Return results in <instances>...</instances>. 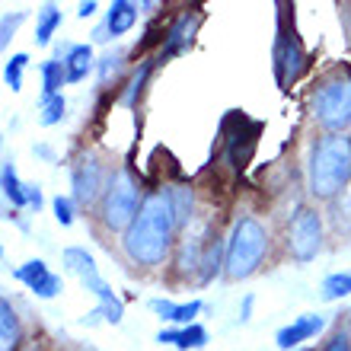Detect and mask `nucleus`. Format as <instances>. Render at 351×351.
<instances>
[{
  "label": "nucleus",
  "instance_id": "1",
  "mask_svg": "<svg viewBox=\"0 0 351 351\" xmlns=\"http://www.w3.org/2000/svg\"><path fill=\"white\" fill-rule=\"evenodd\" d=\"M176 211L169 192L150 195L147 202L141 204V214L134 217L128 230H125V252L131 262L138 265H160L167 259L169 246H173L176 233Z\"/></svg>",
  "mask_w": 351,
  "mask_h": 351
},
{
  "label": "nucleus",
  "instance_id": "2",
  "mask_svg": "<svg viewBox=\"0 0 351 351\" xmlns=\"http://www.w3.org/2000/svg\"><path fill=\"white\" fill-rule=\"evenodd\" d=\"M310 192L316 198H335L351 182V141L323 138L310 154Z\"/></svg>",
  "mask_w": 351,
  "mask_h": 351
},
{
  "label": "nucleus",
  "instance_id": "3",
  "mask_svg": "<svg viewBox=\"0 0 351 351\" xmlns=\"http://www.w3.org/2000/svg\"><path fill=\"white\" fill-rule=\"evenodd\" d=\"M268 246V233L256 217H240L233 223L230 243H227V256H223V271L233 278V281H243L250 278L256 268H259L262 256H265Z\"/></svg>",
  "mask_w": 351,
  "mask_h": 351
},
{
  "label": "nucleus",
  "instance_id": "4",
  "mask_svg": "<svg viewBox=\"0 0 351 351\" xmlns=\"http://www.w3.org/2000/svg\"><path fill=\"white\" fill-rule=\"evenodd\" d=\"M313 115L316 121L329 131H342L351 125V74L335 71L316 86L313 96Z\"/></svg>",
  "mask_w": 351,
  "mask_h": 351
},
{
  "label": "nucleus",
  "instance_id": "5",
  "mask_svg": "<svg viewBox=\"0 0 351 351\" xmlns=\"http://www.w3.org/2000/svg\"><path fill=\"white\" fill-rule=\"evenodd\" d=\"M64 268L67 271H74L80 281L86 285V291H93V294L99 297V313L109 319L112 326L121 323V316H125V306H121V300L115 294H112V287L102 281L99 268H96V262H93V256L86 250H80V246H71V250H64Z\"/></svg>",
  "mask_w": 351,
  "mask_h": 351
},
{
  "label": "nucleus",
  "instance_id": "6",
  "mask_svg": "<svg viewBox=\"0 0 351 351\" xmlns=\"http://www.w3.org/2000/svg\"><path fill=\"white\" fill-rule=\"evenodd\" d=\"M141 202V189L134 182V176L128 169H121V173L112 176L109 189H106V204H102V221L109 230H128L134 217L141 214L138 208Z\"/></svg>",
  "mask_w": 351,
  "mask_h": 351
},
{
  "label": "nucleus",
  "instance_id": "7",
  "mask_svg": "<svg viewBox=\"0 0 351 351\" xmlns=\"http://www.w3.org/2000/svg\"><path fill=\"white\" fill-rule=\"evenodd\" d=\"M319 250H323V221L316 211H300L291 223V256L297 262H310Z\"/></svg>",
  "mask_w": 351,
  "mask_h": 351
},
{
  "label": "nucleus",
  "instance_id": "8",
  "mask_svg": "<svg viewBox=\"0 0 351 351\" xmlns=\"http://www.w3.org/2000/svg\"><path fill=\"white\" fill-rule=\"evenodd\" d=\"M275 67H278V80H281V84H291V80L304 71V51L297 45V38H287V36L278 38Z\"/></svg>",
  "mask_w": 351,
  "mask_h": 351
},
{
  "label": "nucleus",
  "instance_id": "9",
  "mask_svg": "<svg viewBox=\"0 0 351 351\" xmlns=\"http://www.w3.org/2000/svg\"><path fill=\"white\" fill-rule=\"evenodd\" d=\"M99 192H102V167L96 163V160H84V163L74 169V195H77V202L90 204Z\"/></svg>",
  "mask_w": 351,
  "mask_h": 351
},
{
  "label": "nucleus",
  "instance_id": "10",
  "mask_svg": "<svg viewBox=\"0 0 351 351\" xmlns=\"http://www.w3.org/2000/svg\"><path fill=\"white\" fill-rule=\"evenodd\" d=\"M319 329H323V316H300V319H294L291 326H285V329L278 332V348L291 351L294 345L313 339Z\"/></svg>",
  "mask_w": 351,
  "mask_h": 351
},
{
  "label": "nucleus",
  "instance_id": "11",
  "mask_svg": "<svg viewBox=\"0 0 351 351\" xmlns=\"http://www.w3.org/2000/svg\"><path fill=\"white\" fill-rule=\"evenodd\" d=\"M134 23H138V7L128 3V0H115L109 7V13H106V32H109V38L125 36Z\"/></svg>",
  "mask_w": 351,
  "mask_h": 351
},
{
  "label": "nucleus",
  "instance_id": "12",
  "mask_svg": "<svg viewBox=\"0 0 351 351\" xmlns=\"http://www.w3.org/2000/svg\"><path fill=\"white\" fill-rule=\"evenodd\" d=\"M150 310L160 313V319L169 323H192L202 313V300H189V304H173V300H150Z\"/></svg>",
  "mask_w": 351,
  "mask_h": 351
},
{
  "label": "nucleus",
  "instance_id": "13",
  "mask_svg": "<svg viewBox=\"0 0 351 351\" xmlns=\"http://www.w3.org/2000/svg\"><path fill=\"white\" fill-rule=\"evenodd\" d=\"M64 71H67V84H80L86 80V74L93 71V48L90 45H74L64 58Z\"/></svg>",
  "mask_w": 351,
  "mask_h": 351
},
{
  "label": "nucleus",
  "instance_id": "14",
  "mask_svg": "<svg viewBox=\"0 0 351 351\" xmlns=\"http://www.w3.org/2000/svg\"><path fill=\"white\" fill-rule=\"evenodd\" d=\"M19 345V319L13 313L10 300H0V351H16Z\"/></svg>",
  "mask_w": 351,
  "mask_h": 351
},
{
  "label": "nucleus",
  "instance_id": "15",
  "mask_svg": "<svg viewBox=\"0 0 351 351\" xmlns=\"http://www.w3.org/2000/svg\"><path fill=\"white\" fill-rule=\"evenodd\" d=\"M157 342L163 345H176V348H204V342H208V332H204L202 326H189V329H179V332H160Z\"/></svg>",
  "mask_w": 351,
  "mask_h": 351
},
{
  "label": "nucleus",
  "instance_id": "16",
  "mask_svg": "<svg viewBox=\"0 0 351 351\" xmlns=\"http://www.w3.org/2000/svg\"><path fill=\"white\" fill-rule=\"evenodd\" d=\"M58 26H61V10H58L55 3H45V7L38 10V26H36V42L38 45H48Z\"/></svg>",
  "mask_w": 351,
  "mask_h": 351
},
{
  "label": "nucleus",
  "instance_id": "17",
  "mask_svg": "<svg viewBox=\"0 0 351 351\" xmlns=\"http://www.w3.org/2000/svg\"><path fill=\"white\" fill-rule=\"evenodd\" d=\"M42 84H45V96H58V90L67 84V71H64V61H45L42 67Z\"/></svg>",
  "mask_w": 351,
  "mask_h": 351
},
{
  "label": "nucleus",
  "instance_id": "18",
  "mask_svg": "<svg viewBox=\"0 0 351 351\" xmlns=\"http://www.w3.org/2000/svg\"><path fill=\"white\" fill-rule=\"evenodd\" d=\"M3 195H7L13 204H26L29 202V192H26V185L16 179V169H13V163H3Z\"/></svg>",
  "mask_w": 351,
  "mask_h": 351
},
{
  "label": "nucleus",
  "instance_id": "19",
  "mask_svg": "<svg viewBox=\"0 0 351 351\" xmlns=\"http://www.w3.org/2000/svg\"><path fill=\"white\" fill-rule=\"evenodd\" d=\"M48 275H51V271H48V265L42 259H32V262H26L23 268H16V271H13V278H16V281H23V285H29L32 291H36V287L42 285Z\"/></svg>",
  "mask_w": 351,
  "mask_h": 351
},
{
  "label": "nucleus",
  "instance_id": "20",
  "mask_svg": "<svg viewBox=\"0 0 351 351\" xmlns=\"http://www.w3.org/2000/svg\"><path fill=\"white\" fill-rule=\"evenodd\" d=\"M195 23H198V19L189 16V13H185V16H179V23H176L173 29H169V42H167V51H163V55H173V51H179V45L192 38Z\"/></svg>",
  "mask_w": 351,
  "mask_h": 351
},
{
  "label": "nucleus",
  "instance_id": "21",
  "mask_svg": "<svg viewBox=\"0 0 351 351\" xmlns=\"http://www.w3.org/2000/svg\"><path fill=\"white\" fill-rule=\"evenodd\" d=\"M351 294V271H335L323 281V297L326 300H339V297Z\"/></svg>",
  "mask_w": 351,
  "mask_h": 351
},
{
  "label": "nucleus",
  "instance_id": "22",
  "mask_svg": "<svg viewBox=\"0 0 351 351\" xmlns=\"http://www.w3.org/2000/svg\"><path fill=\"white\" fill-rule=\"evenodd\" d=\"M221 271V243H208L202 256V285H208Z\"/></svg>",
  "mask_w": 351,
  "mask_h": 351
},
{
  "label": "nucleus",
  "instance_id": "23",
  "mask_svg": "<svg viewBox=\"0 0 351 351\" xmlns=\"http://www.w3.org/2000/svg\"><path fill=\"white\" fill-rule=\"evenodd\" d=\"M169 198H173L176 223H179V227H185V223H189V217H192V192H189V189H173V192H169Z\"/></svg>",
  "mask_w": 351,
  "mask_h": 351
},
{
  "label": "nucleus",
  "instance_id": "24",
  "mask_svg": "<svg viewBox=\"0 0 351 351\" xmlns=\"http://www.w3.org/2000/svg\"><path fill=\"white\" fill-rule=\"evenodd\" d=\"M64 96H45V106H42V115H38V121L42 125H58V121L64 119Z\"/></svg>",
  "mask_w": 351,
  "mask_h": 351
},
{
  "label": "nucleus",
  "instance_id": "25",
  "mask_svg": "<svg viewBox=\"0 0 351 351\" xmlns=\"http://www.w3.org/2000/svg\"><path fill=\"white\" fill-rule=\"evenodd\" d=\"M26 64H29L26 55H13L7 61V84H10V90H23V67Z\"/></svg>",
  "mask_w": 351,
  "mask_h": 351
},
{
  "label": "nucleus",
  "instance_id": "26",
  "mask_svg": "<svg viewBox=\"0 0 351 351\" xmlns=\"http://www.w3.org/2000/svg\"><path fill=\"white\" fill-rule=\"evenodd\" d=\"M55 221L61 223V227H71V223H74V204H71V198H64V195L55 198Z\"/></svg>",
  "mask_w": 351,
  "mask_h": 351
},
{
  "label": "nucleus",
  "instance_id": "27",
  "mask_svg": "<svg viewBox=\"0 0 351 351\" xmlns=\"http://www.w3.org/2000/svg\"><path fill=\"white\" fill-rule=\"evenodd\" d=\"M26 19V13H13V16H3V29H0V42L7 45L10 38H13V32L19 29V23Z\"/></svg>",
  "mask_w": 351,
  "mask_h": 351
},
{
  "label": "nucleus",
  "instance_id": "28",
  "mask_svg": "<svg viewBox=\"0 0 351 351\" xmlns=\"http://www.w3.org/2000/svg\"><path fill=\"white\" fill-rule=\"evenodd\" d=\"M58 291H61V278H58V275H48L45 281H42V285L36 287V294H38V297H45V300H48V297H55Z\"/></svg>",
  "mask_w": 351,
  "mask_h": 351
},
{
  "label": "nucleus",
  "instance_id": "29",
  "mask_svg": "<svg viewBox=\"0 0 351 351\" xmlns=\"http://www.w3.org/2000/svg\"><path fill=\"white\" fill-rule=\"evenodd\" d=\"M147 71H150V67H141L138 74H134V80H131V90L125 93V102H128V106L134 102V96L141 93V84H144V77H147Z\"/></svg>",
  "mask_w": 351,
  "mask_h": 351
},
{
  "label": "nucleus",
  "instance_id": "30",
  "mask_svg": "<svg viewBox=\"0 0 351 351\" xmlns=\"http://www.w3.org/2000/svg\"><path fill=\"white\" fill-rule=\"evenodd\" d=\"M323 351H351V342H348V335H335L332 342L326 345Z\"/></svg>",
  "mask_w": 351,
  "mask_h": 351
},
{
  "label": "nucleus",
  "instance_id": "31",
  "mask_svg": "<svg viewBox=\"0 0 351 351\" xmlns=\"http://www.w3.org/2000/svg\"><path fill=\"white\" fill-rule=\"evenodd\" d=\"M115 67H119V55H115V58H102V71H99V77H102V80H109V71H115Z\"/></svg>",
  "mask_w": 351,
  "mask_h": 351
},
{
  "label": "nucleus",
  "instance_id": "32",
  "mask_svg": "<svg viewBox=\"0 0 351 351\" xmlns=\"http://www.w3.org/2000/svg\"><path fill=\"white\" fill-rule=\"evenodd\" d=\"M93 13H96V3H93V0H90V3H80V7H77V16H80V19L93 16Z\"/></svg>",
  "mask_w": 351,
  "mask_h": 351
},
{
  "label": "nucleus",
  "instance_id": "33",
  "mask_svg": "<svg viewBox=\"0 0 351 351\" xmlns=\"http://www.w3.org/2000/svg\"><path fill=\"white\" fill-rule=\"evenodd\" d=\"M26 192H29V204H36L38 208V204H42V192H38L36 185H26Z\"/></svg>",
  "mask_w": 351,
  "mask_h": 351
}]
</instances>
